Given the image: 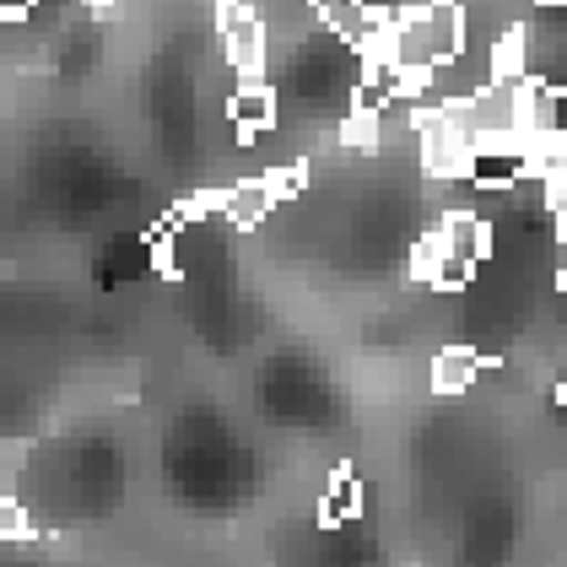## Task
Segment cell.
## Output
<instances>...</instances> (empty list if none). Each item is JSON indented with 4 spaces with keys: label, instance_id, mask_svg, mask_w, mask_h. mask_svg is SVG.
Here are the masks:
<instances>
[{
    "label": "cell",
    "instance_id": "2e32d148",
    "mask_svg": "<svg viewBox=\"0 0 567 567\" xmlns=\"http://www.w3.org/2000/svg\"><path fill=\"white\" fill-rule=\"evenodd\" d=\"M265 184H270V195H276V206L287 200V195H298L308 184V163H281V168H270V174H260Z\"/></svg>",
    "mask_w": 567,
    "mask_h": 567
},
{
    "label": "cell",
    "instance_id": "3957f363",
    "mask_svg": "<svg viewBox=\"0 0 567 567\" xmlns=\"http://www.w3.org/2000/svg\"><path fill=\"white\" fill-rule=\"evenodd\" d=\"M454 125L471 135V141H514L519 135V87H503V82H481L465 103H449Z\"/></svg>",
    "mask_w": 567,
    "mask_h": 567
},
{
    "label": "cell",
    "instance_id": "7c38bea8",
    "mask_svg": "<svg viewBox=\"0 0 567 567\" xmlns=\"http://www.w3.org/2000/svg\"><path fill=\"white\" fill-rule=\"evenodd\" d=\"M313 11H319V17H324V22H330V28H336L351 49H357L368 33H373V28H379V22H373L357 0H313Z\"/></svg>",
    "mask_w": 567,
    "mask_h": 567
},
{
    "label": "cell",
    "instance_id": "ba28073f",
    "mask_svg": "<svg viewBox=\"0 0 567 567\" xmlns=\"http://www.w3.org/2000/svg\"><path fill=\"white\" fill-rule=\"evenodd\" d=\"M227 114H233V125H238L244 141L276 131V92L265 87V82H238L233 97H227Z\"/></svg>",
    "mask_w": 567,
    "mask_h": 567
},
{
    "label": "cell",
    "instance_id": "e0dca14e",
    "mask_svg": "<svg viewBox=\"0 0 567 567\" xmlns=\"http://www.w3.org/2000/svg\"><path fill=\"white\" fill-rule=\"evenodd\" d=\"M437 265H443V249H437V238L427 233V238L411 249V276H416L422 287H433V281H437Z\"/></svg>",
    "mask_w": 567,
    "mask_h": 567
},
{
    "label": "cell",
    "instance_id": "52a82bcc",
    "mask_svg": "<svg viewBox=\"0 0 567 567\" xmlns=\"http://www.w3.org/2000/svg\"><path fill=\"white\" fill-rule=\"evenodd\" d=\"M519 135H563V87L546 76L519 82Z\"/></svg>",
    "mask_w": 567,
    "mask_h": 567
},
{
    "label": "cell",
    "instance_id": "ffe728a7",
    "mask_svg": "<svg viewBox=\"0 0 567 567\" xmlns=\"http://www.w3.org/2000/svg\"><path fill=\"white\" fill-rule=\"evenodd\" d=\"M540 6H557V11H563V6H567V0H540Z\"/></svg>",
    "mask_w": 567,
    "mask_h": 567
},
{
    "label": "cell",
    "instance_id": "8fae6325",
    "mask_svg": "<svg viewBox=\"0 0 567 567\" xmlns=\"http://www.w3.org/2000/svg\"><path fill=\"white\" fill-rule=\"evenodd\" d=\"M362 514V481L351 476L347 465L330 476V492H324V503H319V524H351Z\"/></svg>",
    "mask_w": 567,
    "mask_h": 567
},
{
    "label": "cell",
    "instance_id": "7a4b0ae2",
    "mask_svg": "<svg viewBox=\"0 0 567 567\" xmlns=\"http://www.w3.org/2000/svg\"><path fill=\"white\" fill-rule=\"evenodd\" d=\"M217 33L221 49L238 71V82H265V54H270V33L255 0H217Z\"/></svg>",
    "mask_w": 567,
    "mask_h": 567
},
{
    "label": "cell",
    "instance_id": "44dd1931",
    "mask_svg": "<svg viewBox=\"0 0 567 567\" xmlns=\"http://www.w3.org/2000/svg\"><path fill=\"white\" fill-rule=\"evenodd\" d=\"M92 6H109V0H92Z\"/></svg>",
    "mask_w": 567,
    "mask_h": 567
},
{
    "label": "cell",
    "instance_id": "5bb4252c",
    "mask_svg": "<svg viewBox=\"0 0 567 567\" xmlns=\"http://www.w3.org/2000/svg\"><path fill=\"white\" fill-rule=\"evenodd\" d=\"M0 540H33V514L11 492H0Z\"/></svg>",
    "mask_w": 567,
    "mask_h": 567
},
{
    "label": "cell",
    "instance_id": "5b68a950",
    "mask_svg": "<svg viewBox=\"0 0 567 567\" xmlns=\"http://www.w3.org/2000/svg\"><path fill=\"white\" fill-rule=\"evenodd\" d=\"M433 238L443 244V255L476 270L486 255H492V227L476 217V212H449V217L433 227Z\"/></svg>",
    "mask_w": 567,
    "mask_h": 567
},
{
    "label": "cell",
    "instance_id": "6da1fadb",
    "mask_svg": "<svg viewBox=\"0 0 567 567\" xmlns=\"http://www.w3.org/2000/svg\"><path fill=\"white\" fill-rule=\"evenodd\" d=\"M460 54H465V11L454 0H433L390 22V65L400 82L433 87V76L460 65Z\"/></svg>",
    "mask_w": 567,
    "mask_h": 567
},
{
    "label": "cell",
    "instance_id": "4fadbf2b",
    "mask_svg": "<svg viewBox=\"0 0 567 567\" xmlns=\"http://www.w3.org/2000/svg\"><path fill=\"white\" fill-rule=\"evenodd\" d=\"M146 255H152V270H157V276H168V281H178V276H184V265H178V227H174V221H157V227L146 233Z\"/></svg>",
    "mask_w": 567,
    "mask_h": 567
},
{
    "label": "cell",
    "instance_id": "277c9868",
    "mask_svg": "<svg viewBox=\"0 0 567 567\" xmlns=\"http://www.w3.org/2000/svg\"><path fill=\"white\" fill-rule=\"evenodd\" d=\"M416 131H422V168L433 178H465V163H471V135L454 125L449 103L433 97L427 114H416Z\"/></svg>",
    "mask_w": 567,
    "mask_h": 567
},
{
    "label": "cell",
    "instance_id": "9c48e42d",
    "mask_svg": "<svg viewBox=\"0 0 567 567\" xmlns=\"http://www.w3.org/2000/svg\"><path fill=\"white\" fill-rule=\"evenodd\" d=\"M270 212H276V195H270L265 178H238V184L221 189V217L233 227H260Z\"/></svg>",
    "mask_w": 567,
    "mask_h": 567
},
{
    "label": "cell",
    "instance_id": "8992f818",
    "mask_svg": "<svg viewBox=\"0 0 567 567\" xmlns=\"http://www.w3.org/2000/svg\"><path fill=\"white\" fill-rule=\"evenodd\" d=\"M465 178L481 184V189H508V184H519L524 178L519 141H481V146H471Z\"/></svg>",
    "mask_w": 567,
    "mask_h": 567
},
{
    "label": "cell",
    "instance_id": "d6986e66",
    "mask_svg": "<svg viewBox=\"0 0 567 567\" xmlns=\"http://www.w3.org/2000/svg\"><path fill=\"white\" fill-rule=\"evenodd\" d=\"M33 6H39V0H0V17H11V22H17V17H28Z\"/></svg>",
    "mask_w": 567,
    "mask_h": 567
},
{
    "label": "cell",
    "instance_id": "ac0fdd59",
    "mask_svg": "<svg viewBox=\"0 0 567 567\" xmlns=\"http://www.w3.org/2000/svg\"><path fill=\"white\" fill-rule=\"evenodd\" d=\"M373 22H400V17H411V11H422V6H433V0H357Z\"/></svg>",
    "mask_w": 567,
    "mask_h": 567
},
{
    "label": "cell",
    "instance_id": "9a60e30c",
    "mask_svg": "<svg viewBox=\"0 0 567 567\" xmlns=\"http://www.w3.org/2000/svg\"><path fill=\"white\" fill-rule=\"evenodd\" d=\"M341 141L347 146H379L384 141V114H357L351 109V120L341 125Z\"/></svg>",
    "mask_w": 567,
    "mask_h": 567
},
{
    "label": "cell",
    "instance_id": "30bf717a",
    "mask_svg": "<svg viewBox=\"0 0 567 567\" xmlns=\"http://www.w3.org/2000/svg\"><path fill=\"white\" fill-rule=\"evenodd\" d=\"M481 357L471 347H443L433 357V394H465L476 384Z\"/></svg>",
    "mask_w": 567,
    "mask_h": 567
}]
</instances>
